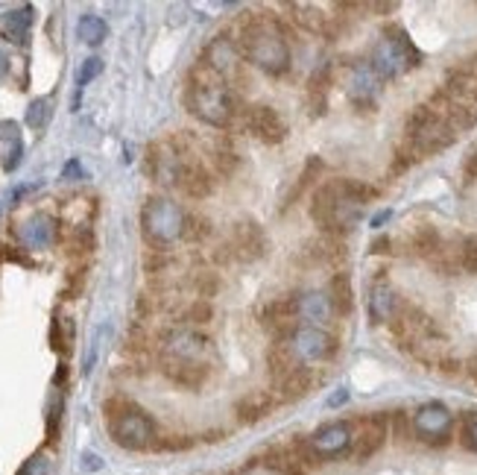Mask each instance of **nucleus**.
Masks as SVG:
<instances>
[{
  "mask_svg": "<svg viewBox=\"0 0 477 475\" xmlns=\"http://www.w3.org/2000/svg\"><path fill=\"white\" fill-rule=\"evenodd\" d=\"M410 423H413V435L419 440H425L430 446H442V444H448L454 414L448 411V405H442V402H425L410 414Z\"/></svg>",
  "mask_w": 477,
  "mask_h": 475,
  "instance_id": "9d476101",
  "label": "nucleus"
},
{
  "mask_svg": "<svg viewBox=\"0 0 477 475\" xmlns=\"http://www.w3.org/2000/svg\"><path fill=\"white\" fill-rule=\"evenodd\" d=\"M267 364H270V375H273V384L287 379L291 373H296L299 367H305V364H299L296 356L291 352V347L284 344V340H275L267 352Z\"/></svg>",
  "mask_w": 477,
  "mask_h": 475,
  "instance_id": "393cba45",
  "label": "nucleus"
},
{
  "mask_svg": "<svg viewBox=\"0 0 477 475\" xmlns=\"http://www.w3.org/2000/svg\"><path fill=\"white\" fill-rule=\"evenodd\" d=\"M328 300L334 305V314H351L354 312V291L349 273H334V279L328 285Z\"/></svg>",
  "mask_w": 477,
  "mask_h": 475,
  "instance_id": "cd10ccee",
  "label": "nucleus"
},
{
  "mask_svg": "<svg viewBox=\"0 0 477 475\" xmlns=\"http://www.w3.org/2000/svg\"><path fill=\"white\" fill-rule=\"evenodd\" d=\"M463 180L465 182H477V147L463 162Z\"/></svg>",
  "mask_w": 477,
  "mask_h": 475,
  "instance_id": "4c0bfd02",
  "label": "nucleus"
},
{
  "mask_svg": "<svg viewBox=\"0 0 477 475\" xmlns=\"http://www.w3.org/2000/svg\"><path fill=\"white\" fill-rule=\"evenodd\" d=\"M378 188L358 180H328L314 191L310 217L331 238H343L363 220L366 200H375Z\"/></svg>",
  "mask_w": 477,
  "mask_h": 475,
  "instance_id": "f257e3e1",
  "label": "nucleus"
},
{
  "mask_svg": "<svg viewBox=\"0 0 477 475\" xmlns=\"http://www.w3.org/2000/svg\"><path fill=\"white\" fill-rule=\"evenodd\" d=\"M390 217H393V212H390V208H384V212H378V215L372 217V226H375V229H381Z\"/></svg>",
  "mask_w": 477,
  "mask_h": 475,
  "instance_id": "a19ab883",
  "label": "nucleus"
},
{
  "mask_svg": "<svg viewBox=\"0 0 477 475\" xmlns=\"http://www.w3.org/2000/svg\"><path fill=\"white\" fill-rule=\"evenodd\" d=\"M369 252H375V256H386V252H393V238H386V235L375 238L369 244Z\"/></svg>",
  "mask_w": 477,
  "mask_h": 475,
  "instance_id": "58836bf2",
  "label": "nucleus"
},
{
  "mask_svg": "<svg viewBox=\"0 0 477 475\" xmlns=\"http://www.w3.org/2000/svg\"><path fill=\"white\" fill-rule=\"evenodd\" d=\"M454 141H457V132L448 127V120L442 118L437 109L416 106L413 112L407 115L404 124V147L413 150L416 159H428L437 156V153L448 150Z\"/></svg>",
  "mask_w": 477,
  "mask_h": 475,
  "instance_id": "39448f33",
  "label": "nucleus"
},
{
  "mask_svg": "<svg viewBox=\"0 0 477 475\" xmlns=\"http://www.w3.org/2000/svg\"><path fill=\"white\" fill-rule=\"evenodd\" d=\"M214 159H217V168L223 171V173H229L231 168H235V162H238L235 150H231L229 145H220V147H217V156H214Z\"/></svg>",
  "mask_w": 477,
  "mask_h": 475,
  "instance_id": "e433bc0d",
  "label": "nucleus"
},
{
  "mask_svg": "<svg viewBox=\"0 0 477 475\" xmlns=\"http://www.w3.org/2000/svg\"><path fill=\"white\" fill-rule=\"evenodd\" d=\"M284 344L291 347V352L296 356L299 364H319V361H328L334 356L337 349V340L331 335L328 329L323 326H299L291 338H284Z\"/></svg>",
  "mask_w": 477,
  "mask_h": 475,
  "instance_id": "1a4fd4ad",
  "label": "nucleus"
},
{
  "mask_svg": "<svg viewBox=\"0 0 477 475\" xmlns=\"http://www.w3.org/2000/svg\"><path fill=\"white\" fill-rule=\"evenodd\" d=\"M103 74V59H97V57H91V59H85L82 62V68H80V76H76V85H88L91 80H97V76Z\"/></svg>",
  "mask_w": 477,
  "mask_h": 475,
  "instance_id": "f704fd0d",
  "label": "nucleus"
},
{
  "mask_svg": "<svg viewBox=\"0 0 477 475\" xmlns=\"http://www.w3.org/2000/svg\"><path fill=\"white\" fill-rule=\"evenodd\" d=\"M82 176V168H80V162L71 159L68 164H65V171H62V180H80Z\"/></svg>",
  "mask_w": 477,
  "mask_h": 475,
  "instance_id": "ea45409f",
  "label": "nucleus"
},
{
  "mask_svg": "<svg viewBox=\"0 0 477 475\" xmlns=\"http://www.w3.org/2000/svg\"><path fill=\"white\" fill-rule=\"evenodd\" d=\"M238 50L255 68L264 74H284L291 68V44H287L284 32L264 15H247L238 32Z\"/></svg>",
  "mask_w": 477,
  "mask_h": 475,
  "instance_id": "20e7f679",
  "label": "nucleus"
},
{
  "mask_svg": "<svg viewBox=\"0 0 477 475\" xmlns=\"http://www.w3.org/2000/svg\"><path fill=\"white\" fill-rule=\"evenodd\" d=\"M386 437H390V417L386 414H369L358 419V432H354L351 458L354 461H369L378 452Z\"/></svg>",
  "mask_w": 477,
  "mask_h": 475,
  "instance_id": "ddd939ff",
  "label": "nucleus"
},
{
  "mask_svg": "<svg viewBox=\"0 0 477 475\" xmlns=\"http://www.w3.org/2000/svg\"><path fill=\"white\" fill-rule=\"evenodd\" d=\"M293 305H296V317L302 326H323L331 323L334 317V305H331L325 291H305V294H293Z\"/></svg>",
  "mask_w": 477,
  "mask_h": 475,
  "instance_id": "a211bd4d",
  "label": "nucleus"
},
{
  "mask_svg": "<svg viewBox=\"0 0 477 475\" xmlns=\"http://www.w3.org/2000/svg\"><path fill=\"white\" fill-rule=\"evenodd\" d=\"M410 250L416 252L419 259H437V252L442 250V244H446V241H442V235L437 232V226H430V224H425V226H419L413 235H410Z\"/></svg>",
  "mask_w": 477,
  "mask_h": 475,
  "instance_id": "bb28decb",
  "label": "nucleus"
},
{
  "mask_svg": "<svg viewBox=\"0 0 477 475\" xmlns=\"http://www.w3.org/2000/svg\"><path fill=\"white\" fill-rule=\"evenodd\" d=\"M369 65L381 80H395V76L407 74L410 68H419L421 53L402 27H386L369 53Z\"/></svg>",
  "mask_w": 477,
  "mask_h": 475,
  "instance_id": "423d86ee",
  "label": "nucleus"
},
{
  "mask_svg": "<svg viewBox=\"0 0 477 475\" xmlns=\"http://www.w3.org/2000/svg\"><path fill=\"white\" fill-rule=\"evenodd\" d=\"M308 446L317 458H340L354 446V426L351 423H328L319 426L308 437Z\"/></svg>",
  "mask_w": 477,
  "mask_h": 475,
  "instance_id": "4468645a",
  "label": "nucleus"
},
{
  "mask_svg": "<svg viewBox=\"0 0 477 475\" xmlns=\"http://www.w3.org/2000/svg\"><path fill=\"white\" fill-rule=\"evenodd\" d=\"M15 475H50V461H48V455H32V458H27L24 463H21V470L15 472Z\"/></svg>",
  "mask_w": 477,
  "mask_h": 475,
  "instance_id": "72a5a7b5",
  "label": "nucleus"
},
{
  "mask_svg": "<svg viewBox=\"0 0 477 475\" xmlns=\"http://www.w3.org/2000/svg\"><path fill=\"white\" fill-rule=\"evenodd\" d=\"M226 247L231 259L258 261L264 252H267V235H264V229L255 224V220H243V224L231 229V238Z\"/></svg>",
  "mask_w": 477,
  "mask_h": 475,
  "instance_id": "dca6fc26",
  "label": "nucleus"
},
{
  "mask_svg": "<svg viewBox=\"0 0 477 475\" xmlns=\"http://www.w3.org/2000/svg\"><path fill=\"white\" fill-rule=\"evenodd\" d=\"M76 32H80V39L85 44H100L108 36V27L100 15H82L80 24H76Z\"/></svg>",
  "mask_w": 477,
  "mask_h": 475,
  "instance_id": "7c9ffc66",
  "label": "nucleus"
},
{
  "mask_svg": "<svg viewBox=\"0 0 477 475\" xmlns=\"http://www.w3.org/2000/svg\"><path fill=\"white\" fill-rule=\"evenodd\" d=\"M275 402L279 400L273 396V391H252V393L243 396V400H238L235 411H238L240 423H258V419H264L273 411Z\"/></svg>",
  "mask_w": 477,
  "mask_h": 475,
  "instance_id": "412c9836",
  "label": "nucleus"
},
{
  "mask_svg": "<svg viewBox=\"0 0 477 475\" xmlns=\"http://www.w3.org/2000/svg\"><path fill=\"white\" fill-rule=\"evenodd\" d=\"M442 118L448 120V127L457 132H469L472 127H477V106L474 103H457L454 101L446 112H442Z\"/></svg>",
  "mask_w": 477,
  "mask_h": 475,
  "instance_id": "c85d7f7f",
  "label": "nucleus"
},
{
  "mask_svg": "<svg viewBox=\"0 0 477 475\" xmlns=\"http://www.w3.org/2000/svg\"><path fill=\"white\" fill-rule=\"evenodd\" d=\"M182 164H185L182 150H176L173 145H168V141L152 145V150H150V173H152V180L159 185H179Z\"/></svg>",
  "mask_w": 477,
  "mask_h": 475,
  "instance_id": "f3484780",
  "label": "nucleus"
},
{
  "mask_svg": "<svg viewBox=\"0 0 477 475\" xmlns=\"http://www.w3.org/2000/svg\"><path fill=\"white\" fill-rule=\"evenodd\" d=\"M106 417H108V435H112V440L120 449L141 452V449L152 446L155 426L141 408L120 402V405L106 408Z\"/></svg>",
  "mask_w": 477,
  "mask_h": 475,
  "instance_id": "6e6552de",
  "label": "nucleus"
},
{
  "mask_svg": "<svg viewBox=\"0 0 477 475\" xmlns=\"http://www.w3.org/2000/svg\"><path fill=\"white\" fill-rule=\"evenodd\" d=\"M346 400H349V393H346V391H340V393H334V396H331V405H343Z\"/></svg>",
  "mask_w": 477,
  "mask_h": 475,
  "instance_id": "37998d69",
  "label": "nucleus"
},
{
  "mask_svg": "<svg viewBox=\"0 0 477 475\" xmlns=\"http://www.w3.org/2000/svg\"><path fill=\"white\" fill-rule=\"evenodd\" d=\"M205 65V68L214 71L220 80H226L229 85L240 80V71H243V57L238 50V41L231 36H214L211 39V44L205 48L203 59H199Z\"/></svg>",
  "mask_w": 477,
  "mask_h": 475,
  "instance_id": "9b49d317",
  "label": "nucleus"
},
{
  "mask_svg": "<svg viewBox=\"0 0 477 475\" xmlns=\"http://www.w3.org/2000/svg\"><path fill=\"white\" fill-rule=\"evenodd\" d=\"M185 103H187V109H191V115H196L203 124L217 127V129L231 127L240 112L235 88H231L226 80H220V76L211 68H205L203 62H199L196 71L191 74V83H187V92H185Z\"/></svg>",
  "mask_w": 477,
  "mask_h": 475,
  "instance_id": "7ed1b4c3",
  "label": "nucleus"
},
{
  "mask_svg": "<svg viewBox=\"0 0 477 475\" xmlns=\"http://www.w3.org/2000/svg\"><path fill=\"white\" fill-rule=\"evenodd\" d=\"M243 124L255 138H261L264 145H282L287 138V124L284 118L275 112L273 106H249L243 109Z\"/></svg>",
  "mask_w": 477,
  "mask_h": 475,
  "instance_id": "2eb2a0df",
  "label": "nucleus"
},
{
  "mask_svg": "<svg viewBox=\"0 0 477 475\" xmlns=\"http://www.w3.org/2000/svg\"><path fill=\"white\" fill-rule=\"evenodd\" d=\"M291 13H293V21L299 27H305L308 32H314V36H325L331 39L334 36V24H331V18L323 13V9H317V6H310V4H293L291 6Z\"/></svg>",
  "mask_w": 477,
  "mask_h": 475,
  "instance_id": "4be33fe9",
  "label": "nucleus"
},
{
  "mask_svg": "<svg viewBox=\"0 0 477 475\" xmlns=\"http://www.w3.org/2000/svg\"><path fill=\"white\" fill-rule=\"evenodd\" d=\"M214 361V349L205 335L194 329H176L161 340V370L182 388H199Z\"/></svg>",
  "mask_w": 477,
  "mask_h": 475,
  "instance_id": "f03ea898",
  "label": "nucleus"
},
{
  "mask_svg": "<svg viewBox=\"0 0 477 475\" xmlns=\"http://www.w3.org/2000/svg\"><path fill=\"white\" fill-rule=\"evenodd\" d=\"M457 256H460V270L477 276V235H463L457 241Z\"/></svg>",
  "mask_w": 477,
  "mask_h": 475,
  "instance_id": "2f4dec72",
  "label": "nucleus"
},
{
  "mask_svg": "<svg viewBox=\"0 0 477 475\" xmlns=\"http://www.w3.org/2000/svg\"><path fill=\"white\" fill-rule=\"evenodd\" d=\"M381 76L375 74V68L369 65V59H354L349 65V76H346V94L349 101L366 112V109H372L375 101H378L381 94Z\"/></svg>",
  "mask_w": 477,
  "mask_h": 475,
  "instance_id": "f8f14e48",
  "label": "nucleus"
},
{
  "mask_svg": "<svg viewBox=\"0 0 477 475\" xmlns=\"http://www.w3.org/2000/svg\"><path fill=\"white\" fill-rule=\"evenodd\" d=\"M460 440H463V446L469 452H477V414H465Z\"/></svg>",
  "mask_w": 477,
  "mask_h": 475,
  "instance_id": "c9c22d12",
  "label": "nucleus"
},
{
  "mask_svg": "<svg viewBox=\"0 0 477 475\" xmlns=\"http://www.w3.org/2000/svg\"><path fill=\"white\" fill-rule=\"evenodd\" d=\"M402 308V296L386 279L372 282L369 288V317L372 323H393V317Z\"/></svg>",
  "mask_w": 477,
  "mask_h": 475,
  "instance_id": "6ab92c4d",
  "label": "nucleus"
},
{
  "mask_svg": "<svg viewBox=\"0 0 477 475\" xmlns=\"http://www.w3.org/2000/svg\"><path fill=\"white\" fill-rule=\"evenodd\" d=\"M328 88H331V65H323V68L314 71V76H310V83H308V103L314 115H325Z\"/></svg>",
  "mask_w": 477,
  "mask_h": 475,
  "instance_id": "a878e982",
  "label": "nucleus"
},
{
  "mask_svg": "<svg viewBox=\"0 0 477 475\" xmlns=\"http://www.w3.org/2000/svg\"><path fill=\"white\" fill-rule=\"evenodd\" d=\"M32 21H36V9H32V6H21V9H15V13H9V18H6V36L13 39V41H24L30 27H32Z\"/></svg>",
  "mask_w": 477,
  "mask_h": 475,
  "instance_id": "c756f323",
  "label": "nucleus"
},
{
  "mask_svg": "<svg viewBox=\"0 0 477 475\" xmlns=\"http://www.w3.org/2000/svg\"><path fill=\"white\" fill-rule=\"evenodd\" d=\"M50 120V101L48 97H39V101H32L30 109H27V124L32 129H44Z\"/></svg>",
  "mask_w": 477,
  "mask_h": 475,
  "instance_id": "473e14b6",
  "label": "nucleus"
},
{
  "mask_svg": "<svg viewBox=\"0 0 477 475\" xmlns=\"http://www.w3.org/2000/svg\"><path fill=\"white\" fill-rule=\"evenodd\" d=\"M310 384H314V375H310V367H299L296 373H291L287 379L275 382L273 384V396L279 402H293V400H302V396L310 391Z\"/></svg>",
  "mask_w": 477,
  "mask_h": 475,
  "instance_id": "5701e85b",
  "label": "nucleus"
},
{
  "mask_svg": "<svg viewBox=\"0 0 477 475\" xmlns=\"http://www.w3.org/2000/svg\"><path fill=\"white\" fill-rule=\"evenodd\" d=\"M185 220L187 215L179 208V203L168 200V197H150L141 208V229L143 238L152 247H170L185 235Z\"/></svg>",
  "mask_w": 477,
  "mask_h": 475,
  "instance_id": "0eeeda50",
  "label": "nucleus"
},
{
  "mask_svg": "<svg viewBox=\"0 0 477 475\" xmlns=\"http://www.w3.org/2000/svg\"><path fill=\"white\" fill-rule=\"evenodd\" d=\"M21 238H24L27 247H50L53 238H56V220H53L50 215L30 217L24 229H21Z\"/></svg>",
  "mask_w": 477,
  "mask_h": 475,
  "instance_id": "b1692460",
  "label": "nucleus"
},
{
  "mask_svg": "<svg viewBox=\"0 0 477 475\" xmlns=\"http://www.w3.org/2000/svg\"><path fill=\"white\" fill-rule=\"evenodd\" d=\"M465 370H469V375L477 382V356H472L469 361H465Z\"/></svg>",
  "mask_w": 477,
  "mask_h": 475,
  "instance_id": "79ce46f5",
  "label": "nucleus"
},
{
  "mask_svg": "<svg viewBox=\"0 0 477 475\" xmlns=\"http://www.w3.org/2000/svg\"><path fill=\"white\" fill-rule=\"evenodd\" d=\"M182 156H185V153H182ZM179 185L185 188L187 197H196V200H203V197H208L211 191H214V180H211L208 168L199 159H191V156H185Z\"/></svg>",
  "mask_w": 477,
  "mask_h": 475,
  "instance_id": "aec40b11",
  "label": "nucleus"
}]
</instances>
